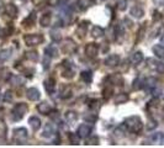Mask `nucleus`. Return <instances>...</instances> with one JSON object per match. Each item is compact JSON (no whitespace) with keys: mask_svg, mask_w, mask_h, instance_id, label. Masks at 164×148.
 <instances>
[{"mask_svg":"<svg viewBox=\"0 0 164 148\" xmlns=\"http://www.w3.org/2000/svg\"><path fill=\"white\" fill-rule=\"evenodd\" d=\"M125 126L127 127V130L130 132H133V133H138L141 132L142 127H143V123L138 116H130L126 119L125 121Z\"/></svg>","mask_w":164,"mask_h":148,"instance_id":"1","label":"nucleus"},{"mask_svg":"<svg viewBox=\"0 0 164 148\" xmlns=\"http://www.w3.org/2000/svg\"><path fill=\"white\" fill-rule=\"evenodd\" d=\"M27 110H28V106H27L25 102L17 104V105L12 109V111H11V119H12L14 121H20L23 117V115L27 112Z\"/></svg>","mask_w":164,"mask_h":148,"instance_id":"2","label":"nucleus"},{"mask_svg":"<svg viewBox=\"0 0 164 148\" xmlns=\"http://www.w3.org/2000/svg\"><path fill=\"white\" fill-rule=\"evenodd\" d=\"M27 138H28V135H27V130L20 127V128H16L14 130V135H12V141L16 143V145H25L27 142Z\"/></svg>","mask_w":164,"mask_h":148,"instance_id":"3","label":"nucleus"},{"mask_svg":"<svg viewBox=\"0 0 164 148\" xmlns=\"http://www.w3.org/2000/svg\"><path fill=\"white\" fill-rule=\"evenodd\" d=\"M23 40L27 46L32 47V46H37V45L42 43L45 38H43V35H41V33H31V35H26L23 37Z\"/></svg>","mask_w":164,"mask_h":148,"instance_id":"4","label":"nucleus"},{"mask_svg":"<svg viewBox=\"0 0 164 148\" xmlns=\"http://www.w3.org/2000/svg\"><path fill=\"white\" fill-rule=\"evenodd\" d=\"M62 51H63V53H66V54H73V53H75V52H77V45H75V42H74L72 38H68V40L63 41V43H62Z\"/></svg>","mask_w":164,"mask_h":148,"instance_id":"5","label":"nucleus"},{"mask_svg":"<svg viewBox=\"0 0 164 148\" xmlns=\"http://www.w3.org/2000/svg\"><path fill=\"white\" fill-rule=\"evenodd\" d=\"M78 136L80 138H87L90 133H92V126H89L88 123H82L79 127H78V131H77Z\"/></svg>","mask_w":164,"mask_h":148,"instance_id":"6","label":"nucleus"},{"mask_svg":"<svg viewBox=\"0 0 164 148\" xmlns=\"http://www.w3.org/2000/svg\"><path fill=\"white\" fill-rule=\"evenodd\" d=\"M147 63H148V67L152 68L153 71H157L159 73L164 72V63H162V62H158L153 58H149V59H147Z\"/></svg>","mask_w":164,"mask_h":148,"instance_id":"7","label":"nucleus"},{"mask_svg":"<svg viewBox=\"0 0 164 148\" xmlns=\"http://www.w3.org/2000/svg\"><path fill=\"white\" fill-rule=\"evenodd\" d=\"M97 52H99V47L96 43H88L87 47H85V53L89 58H95L97 56Z\"/></svg>","mask_w":164,"mask_h":148,"instance_id":"8","label":"nucleus"},{"mask_svg":"<svg viewBox=\"0 0 164 148\" xmlns=\"http://www.w3.org/2000/svg\"><path fill=\"white\" fill-rule=\"evenodd\" d=\"M118 63H120V57H118L117 54H111V56H109V57L105 59V64H106V67H109V68L117 67Z\"/></svg>","mask_w":164,"mask_h":148,"instance_id":"9","label":"nucleus"},{"mask_svg":"<svg viewBox=\"0 0 164 148\" xmlns=\"http://www.w3.org/2000/svg\"><path fill=\"white\" fill-rule=\"evenodd\" d=\"M26 95H27V99L31 100V101H37L38 99L41 98V93L38 89L36 88H30L27 91H26Z\"/></svg>","mask_w":164,"mask_h":148,"instance_id":"10","label":"nucleus"},{"mask_svg":"<svg viewBox=\"0 0 164 148\" xmlns=\"http://www.w3.org/2000/svg\"><path fill=\"white\" fill-rule=\"evenodd\" d=\"M130 61H131V63H132L133 66H137V64H140L141 62L143 61V53H142L141 51L133 52V53L131 54V57H130Z\"/></svg>","mask_w":164,"mask_h":148,"instance_id":"11","label":"nucleus"},{"mask_svg":"<svg viewBox=\"0 0 164 148\" xmlns=\"http://www.w3.org/2000/svg\"><path fill=\"white\" fill-rule=\"evenodd\" d=\"M37 110H38V112L40 114H43V115H49V112L53 110L52 109V106L46 102V101H43V102H41L38 106H37Z\"/></svg>","mask_w":164,"mask_h":148,"instance_id":"12","label":"nucleus"},{"mask_svg":"<svg viewBox=\"0 0 164 148\" xmlns=\"http://www.w3.org/2000/svg\"><path fill=\"white\" fill-rule=\"evenodd\" d=\"M70 95H72V89H70V86H68L67 84L61 85V88H59V96L62 99H68L70 98Z\"/></svg>","mask_w":164,"mask_h":148,"instance_id":"13","label":"nucleus"},{"mask_svg":"<svg viewBox=\"0 0 164 148\" xmlns=\"http://www.w3.org/2000/svg\"><path fill=\"white\" fill-rule=\"evenodd\" d=\"M45 88H46L48 94H53L56 90V81L53 78H48L47 80H45Z\"/></svg>","mask_w":164,"mask_h":148,"instance_id":"14","label":"nucleus"},{"mask_svg":"<svg viewBox=\"0 0 164 148\" xmlns=\"http://www.w3.org/2000/svg\"><path fill=\"white\" fill-rule=\"evenodd\" d=\"M87 31H88V21H83L80 22V25H78V28H77V35L83 38L85 35H87Z\"/></svg>","mask_w":164,"mask_h":148,"instance_id":"15","label":"nucleus"},{"mask_svg":"<svg viewBox=\"0 0 164 148\" xmlns=\"http://www.w3.org/2000/svg\"><path fill=\"white\" fill-rule=\"evenodd\" d=\"M130 15L131 16H133L135 19H141V17H143V15H144V11H143V9L138 6V5H136V6H133L132 9H131V11H130Z\"/></svg>","mask_w":164,"mask_h":148,"instance_id":"16","label":"nucleus"},{"mask_svg":"<svg viewBox=\"0 0 164 148\" xmlns=\"http://www.w3.org/2000/svg\"><path fill=\"white\" fill-rule=\"evenodd\" d=\"M28 125L31 126V128L33 131H38V128L41 127V120L37 116H31L28 119Z\"/></svg>","mask_w":164,"mask_h":148,"instance_id":"17","label":"nucleus"},{"mask_svg":"<svg viewBox=\"0 0 164 148\" xmlns=\"http://www.w3.org/2000/svg\"><path fill=\"white\" fill-rule=\"evenodd\" d=\"M5 11H6V14H7L10 17H12V19H15L16 15H17V7H16L14 4H7V5L5 6Z\"/></svg>","mask_w":164,"mask_h":148,"instance_id":"18","label":"nucleus"},{"mask_svg":"<svg viewBox=\"0 0 164 148\" xmlns=\"http://www.w3.org/2000/svg\"><path fill=\"white\" fill-rule=\"evenodd\" d=\"M109 80L112 85H122L123 83V78L121 74H112L111 76H109Z\"/></svg>","mask_w":164,"mask_h":148,"instance_id":"19","label":"nucleus"},{"mask_svg":"<svg viewBox=\"0 0 164 148\" xmlns=\"http://www.w3.org/2000/svg\"><path fill=\"white\" fill-rule=\"evenodd\" d=\"M46 54L51 58H56L58 56V48L54 45H51L46 48Z\"/></svg>","mask_w":164,"mask_h":148,"instance_id":"20","label":"nucleus"},{"mask_svg":"<svg viewBox=\"0 0 164 148\" xmlns=\"http://www.w3.org/2000/svg\"><path fill=\"white\" fill-rule=\"evenodd\" d=\"M51 38L54 41V42H58L62 40V35H61V31L58 30V27H54L51 30Z\"/></svg>","mask_w":164,"mask_h":148,"instance_id":"21","label":"nucleus"},{"mask_svg":"<svg viewBox=\"0 0 164 148\" xmlns=\"http://www.w3.org/2000/svg\"><path fill=\"white\" fill-rule=\"evenodd\" d=\"M144 86L147 90H153L156 86H157V80L154 78H148L147 80H144Z\"/></svg>","mask_w":164,"mask_h":148,"instance_id":"22","label":"nucleus"},{"mask_svg":"<svg viewBox=\"0 0 164 148\" xmlns=\"http://www.w3.org/2000/svg\"><path fill=\"white\" fill-rule=\"evenodd\" d=\"M77 119H78L77 112H74V111H67L66 112V120H67V122L69 125H73L77 121Z\"/></svg>","mask_w":164,"mask_h":148,"instance_id":"23","label":"nucleus"},{"mask_svg":"<svg viewBox=\"0 0 164 148\" xmlns=\"http://www.w3.org/2000/svg\"><path fill=\"white\" fill-rule=\"evenodd\" d=\"M92 36L94 38H99V37L104 36V28L100 26H94L93 30H92Z\"/></svg>","mask_w":164,"mask_h":148,"instance_id":"24","label":"nucleus"},{"mask_svg":"<svg viewBox=\"0 0 164 148\" xmlns=\"http://www.w3.org/2000/svg\"><path fill=\"white\" fill-rule=\"evenodd\" d=\"M153 53L158 58H164V46L163 45H156L153 47Z\"/></svg>","mask_w":164,"mask_h":148,"instance_id":"25","label":"nucleus"},{"mask_svg":"<svg viewBox=\"0 0 164 148\" xmlns=\"http://www.w3.org/2000/svg\"><path fill=\"white\" fill-rule=\"evenodd\" d=\"M49 24H51V14H49V12H46V14H43V15L41 16L40 25L43 26V27H47Z\"/></svg>","mask_w":164,"mask_h":148,"instance_id":"26","label":"nucleus"},{"mask_svg":"<svg viewBox=\"0 0 164 148\" xmlns=\"http://www.w3.org/2000/svg\"><path fill=\"white\" fill-rule=\"evenodd\" d=\"M10 83L12 85H22L23 83H25V79H23L22 76H20V75H11Z\"/></svg>","mask_w":164,"mask_h":148,"instance_id":"27","label":"nucleus"},{"mask_svg":"<svg viewBox=\"0 0 164 148\" xmlns=\"http://www.w3.org/2000/svg\"><path fill=\"white\" fill-rule=\"evenodd\" d=\"M53 133H54V128H53V126H52L51 123H47L46 127H45V130H43L42 136H43V137H52Z\"/></svg>","mask_w":164,"mask_h":148,"instance_id":"28","label":"nucleus"},{"mask_svg":"<svg viewBox=\"0 0 164 148\" xmlns=\"http://www.w3.org/2000/svg\"><path fill=\"white\" fill-rule=\"evenodd\" d=\"M80 78H82V80L85 81V83H92V80H93V74H92V72H89V71H84V72H82V74H80Z\"/></svg>","mask_w":164,"mask_h":148,"instance_id":"29","label":"nucleus"},{"mask_svg":"<svg viewBox=\"0 0 164 148\" xmlns=\"http://www.w3.org/2000/svg\"><path fill=\"white\" fill-rule=\"evenodd\" d=\"M11 57V49H1L0 51V62H5Z\"/></svg>","mask_w":164,"mask_h":148,"instance_id":"30","label":"nucleus"},{"mask_svg":"<svg viewBox=\"0 0 164 148\" xmlns=\"http://www.w3.org/2000/svg\"><path fill=\"white\" fill-rule=\"evenodd\" d=\"M127 100H128V95L126 93H120L115 98V102L116 104H125V102H127Z\"/></svg>","mask_w":164,"mask_h":148,"instance_id":"31","label":"nucleus"},{"mask_svg":"<svg viewBox=\"0 0 164 148\" xmlns=\"http://www.w3.org/2000/svg\"><path fill=\"white\" fill-rule=\"evenodd\" d=\"M11 78V73L7 68H1L0 69V80H9Z\"/></svg>","mask_w":164,"mask_h":148,"instance_id":"32","label":"nucleus"},{"mask_svg":"<svg viewBox=\"0 0 164 148\" xmlns=\"http://www.w3.org/2000/svg\"><path fill=\"white\" fill-rule=\"evenodd\" d=\"M26 58H27L28 61L36 62V61L38 59V53H37L36 51H28V52L26 53Z\"/></svg>","mask_w":164,"mask_h":148,"instance_id":"33","label":"nucleus"},{"mask_svg":"<svg viewBox=\"0 0 164 148\" xmlns=\"http://www.w3.org/2000/svg\"><path fill=\"white\" fill-rule=\"evenodd\" d=\"M142 88H144V80L142 78L135 79V81H133V89L135 90H140Z\"/></svg>","mask_w":164,"mask_h":148,"instance_id":"34","label":"nucleus"},{"mask_svg":"<svg viewBox=\"0 0 164 148\" xmlns=\"http://www.w3.org/2000/svg\"><path fill=\"white\" fill-rule=\"evenodd\" d=\"M35 19H36V16H35V14L32 12L27 19H25L23 20L22 25H25V26H32V25L35 24Z\"/></svg>","mask_w":164,"mask_h":148,"instance_id":"35","label":"nucleus"},{"mask_svg":"<svg viewBox=\"0 0 164 148\" xmlns=\"http://www.w3.org/2000/svg\"><path fill=\"white\" fill-rule=\"evenodd\" d=\"M62 75H63L64 78H68V79H72V78L74 76V71L72 69V67H70V68H63V72H62Z\"/></svg>","mask_w":164,"mask_h":148,"instance_id":"36","label":"nucleus"},{"mask_svg":"<svg viewBox=\"0 0 164 148\" xmlns=\"http://www.w3.org/2000/svg\"><path fill=\"white\" fill-rule=\"evenodd\" d=\"M100 106H101V104H100V101H99V100H92V101H90V104H89V107H90L93 111H95V112L100 109Z\"/></svg>","mask_w":164,"mask_h":148,"instance_id":"37","label":"nucleus"},{"mask_svg":"<svg viewBox=\"0 0 164 148\" xmlns=\"http://www.w3.org/2000/svg\"><path fill=\"white\" fill-rule=\"evenodd\" d=\"M151 141L153 143H161L163 141V135L162 133H154L152 137H151Z\"/></svg>","mask_w":164,"mask_h":148,"instance_id":"38","label":"nucleus"},{"mask_svg":"<svg viewBox=\"0 0 164 148\" xmlns=\"http://www.w3.org/2000/svg\"><path fill=\"white\" fill-rule=\"evenodd\" d=\"M102 94H104V98L105 99H110L111 98V95H112V86H111V85H109V88L105 86Z\"/></svg>","mask_w":164,"mask_h":148,"instance_id":"39","label":"nucleus"},{"mask_svg":"<svg viewBox=\"0 0 164 148\" xmlns=\"http://www.w3.org/2000/svg\"><path fill=\"white\" fill-rule=\"evenodd\" d=\"M68 137H69L70 143H72V145H78V143H79V136H78V133H77V135H74V133H69Z\"/></svg>","mask_w":164,"mask_h":148,"instance_id":"40","label":"nucleus"},{"mask_svg":"<svg viewBox=\"0 0 164 148\" xmlns=\"http://www.w3.org/2000/svg\"><path fill=\"white\" fill-rule=\"evenodd\" d=\"M79 5H80V9L85 10L87 7L92 5V0H79Z\"/></svg>","mask_w":164,"mask_h":148,"instance_id":"41","label":"nucleus"},{"mask_svg":"<svg viewBox=\"0 0 164 148\" xmlns=\"http://www.w3.org/2000/svg\"><path fill=\"white\" fill-rule=\"evenodd\" d=\"M126 7H127V0H118L117 1V9L118 10L123 11Z\"/></svg>","mask_w":164,"mask_h":148,"instance_id":"42","label":"nucleus"},{"mask_svg":"<svg viewBox=\"0 0 164 148\" xmlns=\"http://www.w3.org/2000/svg\"><path fill=\"white\" fill-rule=\"evenodd\" d=\"M87 145H89V146H95V145H99V138H97L96 136L88 138V140H87Z\"/></svg>","mask_w":164,"mask_h":148,"instance_id":"43","label":"nucleus"},{"mask_svg":"<svg viewBox=\"0 0 164 148\" xmlns=\"http://www.w3.org/2000/svg\"><path fill=\"white\" fill-rule=\"evenodd\" d=\"M162 93H163V90H162V88H159V86H156V88L152 90V94H153L154 98H161Z\"/></svg>","mask_w":164,"mask_h":148,"instance_id":"44","label":"nucleus"},{"mask_svg":"<svg viewBox=\"0 0 164 148\" xmlns=\"http://www.w3.org/2000/svg\"><path fill=\"white\" fill-rule=\"evenodd\" d=\"M49 117H51L52 120H54V121H58V120H59V112L52 110V111L49 112Z\"/></svg>","mask_w":164,"mask_h":148,"instance_id":"45","label":"nucleus"},{"mask_svg":"<svg viewBox=\"0 0 164 148\" xmlns=\"http://www.w3.org/2000/svg\"><path fill=\"white\" fill-rule=\"evenodd\" d=\"M2 100L6 101V102H7V101H11V100H12V93H11V91H6V93L4 94Z\"/></svg>","mask_w":164,"mask_h":148,"instance_id":"46","label":"nucleus"},{"mask_svg":"<svg viewBox=\"0 0 164 148\" xmlns=\"http://www.w3.org/2000/svg\"><path fill=\"white\" fill-rule=\"evenodd\" d=\"M156 127H157V122H156L154 120H152V119H151V120L148 121L147 128H148V130H153V128H156Z\"/></svg>","mask_w":164,"mask_h":148,"instance_id":"47","label":"nucleus"},{"mask_svg":"<svg viewBox=\"0 0 164 148\" xmlns=\"http://www.w3.org/2000/svg\"><path fill=\"white\" fill-rule=\"evenodd\" d=\"M84 120H85V121H88V122H95V120H96V115H94V116L85 115V116H84Z\"/></svg>","mask_w":164,"mask_h":148,"instance_id":"48","label":"nucleus"},{"mask_svg":"<svg viewBox=\"0 0 164 148\" xmlns=\"http://www.w3.org/2000/svg\"><path fill=\"white\" fill-rule=\"evenodd\" d=\"M49 59H51V57H48V56H45V61H43V68L47 69V68H49Z\"/></svg>","mask_w":164,"mask_h":148,"instance_id":"49","label":"nucleus"},{"mask_svg":"<svg viewBox=\"0 0 164 148\" xmlns=\"http://www.w3.org/2000/svg\"><path fill=\"white\" fill-rule=\"evenodd\" d=\"M162 19V15L158 12V11H154V16H153V20H161Z\"/></svg>","mask_w":164,"mask_h":148,"instance_id":"50","label":"nucleus"},{"mask_svg":"<svg viewBox=\"0 0 164 148\" xmlns=\"http://www.w3.org/2000/svg\"><path fill=\"white\" fill-rule=\"evenodd\" d=\"M154 4L157 6H164V0H154Z\"/></svg>","mask_w":164,"mask_h":148,"instance_id":"51","label":"nucleus"},{"mask_svg":"<svg viewBox=\"0 0 164 148\" xmlns=\"http://www.w3.org/2000/svg\"><path fill=\"white\" fill-rule=\"evenodd\" d=\"M2 36H4V30L0 27V37H2Z\"/></svg>","mask_w":164,"mask_h":148,"instance_id":"52","label":"nucleus"},{"mask_svg":"<svg viewBox=\"0 0 164 148\" xmlns=\"http://www.w3.org/2000/svg\"><path fill=\"white\" fill-rule=\"evenodd\" d=\"M162 119L164 120V106L162 107Z\"/></svg>","mask_w":164,"mask_h":148,"instance_id":"53","label":"nucleus"},{"mask_svg":"<svg viewBox=\"0 0 164 148\" xmlns=\"http://www.w3.org/2000/svg\"><path fill=\"white\" fill-rule=\"evenodd\" d=\"M105 1H106V0H96V2H99V4H100V2H105Z\"/></svg>","mask_w":164,"mask_h":148,"instance_id":"54","label":"nucleus"},{"mask_svg":"<svg viewBox=\"0 0 164 148\" xmlns=\"http://www.w3.org/2000/svg\"><path fill=\"white\" fill-rule=\"evenodd\" d=\"M1 10H2V2L0 1V11H1Z\"/></svg>","mask_w":164,"mask_h":148,"instance_id":"55","label":"nucleus"},{"mask_svg":"<svg viewBox=\"0 0 164 148\" xmlns=\"http://www.w3.org/2000/svg\"><path fill=\"white\" fill-rule=\"evenodd\" d=\"M161 42H162V45H163V46H164V36H163V37H162V40H161Z\"/></svg>","mask_w":164,"mask_h":148,"instance_id":"56","label":"nucleus"},{"mask_svg":"<svg viewBox=\"0 0 164 148\" xmlns=\"http://www.w3.org/2000/svg\"><path fill=\"white\" fill-rule=\"evenodd\" d=\"M59 1H61V2H67L68 0H59Z\"/></svg>","mask_w":164,"mask_h":148,"instance_id":"57","label":"nucleus"}]
</instances>
